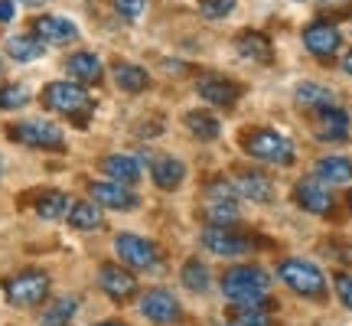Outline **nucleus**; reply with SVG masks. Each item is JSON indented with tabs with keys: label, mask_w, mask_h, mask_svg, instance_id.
Listing matches in <instances>:
<instances>
[{
	"label": "nucleus",
	"mask_w": 352,
	"mask_h": 326,
	"mask_svg": "<svg viewBox=\"0 0 352 326\" xmlns=\"http://www.w3.org/2000/svg\"><path fill=\"white\" fill-rule=\"evenodd\" d=\"M267 284L271 277L267 271L254 268V264H241L222 274V297L232 307H248V303H264L267 301Z\"/></svg>",
	"instance_id": "1"
},
{
	"label": "nucleus",
	"mask_w": 352,
	"mask_h": 326,
	"mask_svg": "<svg viewBox=\"0 0 352 326\" xmlns=\"http://www.w3.org/2000/svg\"><path fill=\"white\" fill-rule=\"evenodd\" d=\"M277 277H280L294 294H300V297H323V294H327V277H323V271H320L314 261L287 258V261L277 264Z\"/></svg>",
	"instance_id": "2"
},
{
	"label": "nucleus",
	"mask_w": 352,
	"mask_h": 326,
	"mask_svg": "<svg viewBox=\"0 0 352 326\" xmlns=\"http://www.w3.org/2000/svg\"><path fill=\"white\" fill-rule=\"evenodd\" d=\"M3 294H7V301L13 307H36L50 294V274L36 271V268H26V271L3 281Z\"/></svg>",
	"instance_id": "3"
},
{
	"label": "nucleus",
	"mask_w": 352,
	"mask_h": 326,
	"mask_svg": "<svg viewBox=\"0 0 352 326\" xmlns=\"http://www.w3.org/2000/svg\"><path fill=\"white\" fill-rule=\"evenodd\" d=\"M241 147H245V153H252L254 160L280 163V166L294 163V144L280 131H267V127L264 131H248L245 140H241Z\"/></svg>",
	"instance_id": "4"
},
{
	"label": "nucleus",
	"mask_w": 352,
	"mask_h": 326,
	"mask_svg": "<svg viewBox=\"0 0 352 326\" xmlns=\"http://www.w3.org/2000/svg\"><path fill=\"white\" fill-rule=\"evenodd\" d=\"M114 251H118V258L127 264V268H138V271H160V251L157 245L147 239H140V235H131V232H121L118 239H114Z\"/></svg>",
	"instance_id": "5"
},
{
	"label": "nucleus",
	"mask_w": 352,
	"mask_h": 326,
	"mask_svg": "<svg viewBox=\"0 0 352 326\" xmlns=\"http://www.w3.org/2000/svg\"><path fill=\"white\" fill-rule=\"evenodd\" d=\"M7 134L13 140H20L26 147H39V151H63L65 140H63V131L50 121H20V124H10Z\"/></svg>",
	"instance_id": "6"
},
{
	"label": "nucleus",
	"mask_w": 352,
	"mask_h": 326,
	"mask_svg": "<svg viewBox=\"0 0 352 326\" xmlns=\"http://www.w3.org/2000/svg\"><path fill=\"white\" fill-rule=\"evenodd\" d=\"M43 105L50 111H59V114H78V111H88L91 108V98L82 85H69V82H50L43 88Z\"/></svg>",
	"instance_id": "7"
},
{
	"label": "nucleus",
	"mask_w": 352,
	"mask_h": 326,
	"mask_svg": "<svg viewBox=\"0 0 352 326\" xmlns=\"http://www.w3.org/2000/svg\"><path fill=\"white\" fill-rule=\"evenodd\" d=\"M202 248L212 251V254H222V258H235V254L252 251V239L241 235V232H235V228L209 226L206 232H202Z\"/></svg>",
	"instance_id": "8"
},
{
	"label": "nucleus",
	"mask_w": 352,
	"mask_h": 326,
	"mask_svg": "<svg viewBox=\"0 0 352 326\" xmlns=\"http://www.w3.org/2000/svg\"><path fill=\"white\" fill-rule=\"evenodd\" d=\"M140 314L147 316L151 323L157 326H166V323H176L179 320V303L170 290L157 287V290H147L144 297H140Z\"/></svg>",
	"instance_id": "9"
},
{
	"label": "nucleus",
	"mask_w": 352,
	"mask_h": 326,
	"mask_svg": "<svg viewBox=\"0 0 352 326\" xmlns=\"http://www.w3.org/2000/svg\"><path fill=\"white\" fill-rule=\"evenodd\" d=\"M340 30L333 23H327V20H316V23H310L307 30H303V46L314 52L316 59H329V56H336L340 52Z\"/></svg>",
	"instance_id": "10"
},
{
	"label": "nucleus",
	"mask_w": 352,
	"mask_h": 326,
	"mask_svg": "<svg viewBox=\"0 0 352 326\" xmlns=\"http://www.w3.org/2000/svg\"><path fill=\"white\" fill-rule=\"evenodd\" d=\"M98 287L104 290L111 301H131V297L138 294V277L131 274L127 268H118V264H101Z\"/></svg>",
	"instance_id": "11"
},
{
	"label": "nucleus",
	"mask_w": 352,
	"mask_h": 326,
	"mask_svg": "<svg viewBox=\"0 0 352 326\" xmlns=\"http://www.w3.org/2000/svg\"><path fill=\"white\" fill-rule=\"evenodd\" d=\"M33 36L46 46H69V43H76L78 39V30H76V23H69L65 17H36L33 20Z\"/></svg>",
	"instance_id": "12"
},
{
	"label": "nucleus",
	"mask_w": 352,
	"mask_h": 326,
	"mask_svg": "<svg viewBox=\"0 0 352 326\" xmlns=\"http://www.w3.org/2000/svg\"><path fill=\"white\" fill-rule=\"evenodd\" d=\"M294 199L300 206L303 213L310 215H329L333 213V193H329L323 183H316V180H300L297 186H294Z\"/></svg>",
	"instance_id": "13"
},
{
	"label": "nucleus",
	"mask_w": 352,
	"mask_h": 326,
	"mask_svg": "<svg viewBox=\"0 0 352 326\" xmlns=\"http://www.w3.org/2000/svg\"><path fill=\"white\" fill-rule=\"evenodd\" d=\"M196 91H199L209 105H219V108H232V105L241 98V85H239V82L222 78V76H202L199 85H196Z\"/></svg>",
	"instance_id": "14"
},
{
	"label": "nucleus",
	"mask_w": 352,
	"mask_h": 326,
	"mask_svg": "<svg viewBox=\"0 0 352 326\" xmlns=\"http://www.w3.org/2000/svg\"><path fill=\"white\" fill-rule=\"evenodd\" d=\"M88 193H91V199L98 202V206H108V209H134L138 206V196L124 186V183H88Z\"/></svg>",
	"instance_id": "15"
},
{
	"label": "nucleus",
	"mask_w": 352,
	"mask_h": 326,
	"mask_svg": "<svg viewBox=\"0 0 352 326\" xmlns=\"http://www.w3.org/2000/svg\"><path fill=\"white\" fill-rule=\"evenodd\" d=\"M316 138L320 140H346L349 138V114L329 105L316 111Z\"/></svg>",
	"instance_id": "16"
},
{
	"label": "nucleus",
	"mask_w": 352,
	"mask_h": 326,
	"mask_svg": "<svg viewBox=\"0 0 352 326\" xmlns=\"http://www.w3.org/2000/svg\"><path fill=\"white\" fill-rule=\"evenodd\" d=\"M202 215H206V222L215 226V228H235V222H239L235 196H206V202H202Z\"/></svg>",
	"instance_id": "17"
},
{
	"label": "nucleus",
	"mask_w": 352,
	"mask_h": 326,
	"mask_svg": "<svg viewBox=\"0 0 352 326\" xmlns=\"http://www.w3.org/2000/svg\"><path fill=\"white\" fill-rule=\"evenodd\" d=\"M65 72L82 85H95V82H101V59L95 52H76L65 59Z\"/></svg>",
	"instance_id": "18"
},
{
	"label": "nucleus",
	"mask_w": 352,
	"mask_h": 326,
	"mask_svg": "<svg viewBox=\"0 0 352 326\" xmlns=\"http://www.w3.org/2000/svg\"><path fill=\"white\" fill-rule=\"evenodd\" d=\"M235 50H239L241 59H254V63H261V65L271 63V39L264 36V33H258V30H245V33H239Z\"/></svg>",
	"instance_id": "19"
},
{
	"label": "nucleus",
	"mask_w": 352,
	"mask_h": 326,
	"mask_svg": "<svg viewBox=\"0 0 352 326\" xmlns=\"http://www.w3.org/2000/svg\"><path fill=\"white\" fill-rule=\"evenodd\" d=\"M101 170L108 173V180L124 183V186H131V183L140 180V163L134 160V157H127V153H111V157H104V160H101Z\"/></svg>",
	"instance_id": "20"
},
{
	"label": "nucleus",
	"mask_w": 352,
	"mask_h": 326,
	"mask_svg": "<svg viewBox=\"0 0 352 326\" xmlns=\"http://www.w3.org/2000/svg\"><path fill=\"white\" fill-rule=\"evenodd\" d=\"M235 193L252 202H267L271 199V180L258 170H245V173L235 176Z\"/></svg>",
	"instance_id": "21"
},
{
	"label": "nucleus",
	"mask_w": 352,
	"mask_h": 326,
	"mask_svg": "<svg viewBox=\"0 0 352 326\" xmlns=\"http://www.w3.org/2000/svg\"><path fill=\"white\" fill-rule=\"evenodd\" d=\"M151 176L160 189H176L186 180V166L176 160V157H157V160L151 163Z\"/></svg>",
	"instance_id": "22"
},
{
	"label": "nucleus",
	"mask_w": 352,
	"mask_h": 326,
	"mask_svg": "<svg viewBox=\"0 0 352 326\" xmlns=\"http://www.w3.org/2000/svg\"><path fill=\"white\" fill-rule=\"evenodd\" d=\"M78 310V297L72 294H63V297H56L50 301V307H43V314H39V326H65Z\"/></svg>",
	"instance_id": "23"
},
{
	"label": "nucleus",
	"mask_w": 352,
	"mask_h": 326,
	"mask_svg": "<svg viewBox=\"0 0 352 326\" xmlns=\"http://www.w3.org/2000/svg\"><path fill=\"white\" fill-rule=\"evenodd\" d=\"M316 176H320V183H349L352 160L349 157H323V160H316Z\"/></svg>",
	"instance_id": "24"
},
{
	"label": "nucleus",
	"mask_w": 352,
	"mask_h": 326,
	"mask_svg": "<svg viewBox=\"0 0 352 326\" xmlns=\"http://www.w3.org/2000/svg\"><path fill=\"white\" fill-rule=\"evenodd\" d=\"M111 76L118 82V88H124V91H144V88L151 85V76L134 63H114Z\"/></svg>",
	"instance_id": "25"
},
{
	"label": "nucleus",
	"mask_w": 352,
	"mask_h": 326,
	"mask_svg": "<svg viewBox=\"0 0 352 326\" xmlns=\"http://www.w3.org/2000/svg\"><path fill=\"white\" fill-rule=\"evenodd\" d=\"M294 98H297V105H303V108L320 111V108H329V105H333V91L323 85H316V82H300L297 91H294Z\"/></svg>",
	"instance_id": "26"
},
{
	"label": "nucleus",
	"mask_w": 352,
	"mask_h": 326,
	"mask_svg": "<svg viewBox=\"0 0 352 326\" xmlns=\"http://www.w3.org/2000/svg\"><path fill=\"white\" fill-rule=\"evenodd\" d=\"M69 226L78 232H95L101 228V213L95 202H72L69 206Z\"/></svg>",
	"instance_id": "27"
},
{
	"label": "nucleus",
	"mask_w": 352,
	"mask_h": 326,
	"mask_svg": "<svg viewBox=\"0 0 352 326\" xmlns=\"http://www.w3.org/2000/svg\"><path fill=\"white\" fill-rule=\"evenodd\" d=\"M7 56L16 59V63H33L43 56V43H39L33 33H23V36H10L7 39Z\"/></svg>",
	"instance_id": "28"
},
{
	"label": "nucleus",
	"mask_w": 352,
	"mask_h": 326,
	"mask_svg": "<svg viewBox=\"0 0 352 326\" xmlns=\"http://www.w3.org/2000/svg\"><path fill=\"white\" fill-rule=\"evenodd\" d=\"M69 213V199H65V193L59 189H43L36 196V215L43 219H59V215Z\"/></svg>",
	"instance_id": "29"
},
{
	"label": "nucleus",
	"mask_w": 352,
	"mask_h": 326,
	"mask_svg": "<svg viewBox=\"0 0 352 326\" xmlns=\"http://www.w3.org/2000/svg\"><path fill=\"white\" fill-rule=\"evenodd\" d=\"M186 127H189V134L199 138V140H215L219 138V121L206 111H189L186 114Z\"/></svg>",
	"instance_id": "30"
},
{
	"label": "nucleus",
	"mask_w": 352,
	"mask_h": 326,
	"mask_svg": "<svg viewBox=\"0 0 352 326\" xmlns=\"http://www.w3.org/2000/svg\"><path fill=\"white\" fill-rule=\"evenodd\" d=\"M183 284H186L189 290H196V294H206L209 284H212L209 268H206L202 261H196V258H189V261L183 264Z\"/></svg>",
	"instance_id": "31"
},
{
	"label": "nucleus",
	"mask_w": 352,
	"mask_h": 326,
	"mask_svg": "<svg viewBox=\"0 0 352 326\" xmlns=\"http://www.w3.org/2000/svg\"><path fill=\"white\" fill-rule=\"evenodd\" d=\"M232 323L235 326H271L267 323V314H264V303L235 307V310H232Z\"/></svg>",
	"instance_id": "32"
},
{
	"label": "nucleus",
	"mask_w": 352,
	"mask_h": 326,
	"mask_svg": "<svg viewBox=\"0 0 352 326\" xmlns=\"http://www.w3.org/2000/svg\"><path fill=\"white\" fill-rule=\"evenodd\" d=\"M30 101V88L26 85H3L0 88V108L3 111H16Z\"/></svg>",
	"instance_id": "33"
},
{
	"label": "nucleus",
	"mask_w": 352,
	"mask_h": 326,
	"mask_svg": "<svg viewBox=\"0 0 352 326\" xmlns=\"http://www.w3.org/2000/svg\"><path fill=\"white\" fill-rule=\"evenodd\" d=\"M235 7V0H199V13L202 17H209V20H222L228 17Z\"/></svg>",
	"instance_id": "34"
},
{
	"label": "nucleus",
	"mask_w": 352,
	"mask_h": 326,
	"mask_svg": "<svg viewBox=\"0 0 352 326\" xmlns=\"http://www.w3.org/2000/svg\"><path fill=\"white\" fill-rule=\"evenodd\" d=\"M144 7H147V0H114V13L124 20H138Z\"/></svg>",
	"instance_id": "35"
},
{
	"label": "nucleus",
	"mask_w": 352,
	"mask_h": 326,
	"mask_svg": "<svg viewBox=\"0 0 352 326\" xmlns=\"http://www.w3.org/2000/svg\"><path fill=\"white\" fill-rule=\"evenodd\" d=\"M336 294L346 310H352V274H336Z\"/></svg>",
	"instance_id": "36"
},
{
	"label": "nucleus",
	"mask_w": 352,
	"mask_h": 326,
	"mask_svg": "<svg viewBox=\"0 0 352 326\" xmlns=\"http://www.w3.org/2000/svg\"><path fill=\"white\" fill-rule=\"evenodd\" d=\"M16 17V3L13 0H0V23H10Z\"/></svg>",
	"instance_id": "37"
},
{
	"label": "nucleus",
	"mask_w": 352,
	"mask_h": 326,
	"mask_svg": "<svg viewBox=\"0 0 352 326\" xmlns=\"http://www.w3.org/2000/svg\"><path fill=\"white\" fill-rule=\"evenodd\" d=\"M342 69H346V72H349V76H352V50L346 52V59H342Z\"/></svg>",
	"instance_id": "38"
},
{
	"label": "nucleus",
	"mask_w": 352,
	"mask_h": 326,
	"mask_svg": "<svg viewBox=\"0 0 352 326\" xmlns=\"http://www.w3.org/2000/svg\"><path fill=\"white\" fill-rule=\"evenodd\" d=\"M13 3H16V0H13ZM20 3H30V7H43L46 0H20Z\"/></svg>",
	"instance_id": "39"
},
{
	"label": "nucleus",
	"mask_w": 352,
	"mask_h": 326,
	"mask_svg": "<svg viewBox=\"0 0 352 326\" xmlns=\"http://www.w3.org/2000/svg\"><path fill=\"white\" fill-rule=\"evenodd\" d=\"M95 326H124L121 320H104V323H95Z\"/></svg>",
	"instance_id": "40"
},
{
	"label": "nucleus",
	"mask_w": 352,
	"mask_h": 326,
	"mask_svg": "<svg viewBox=\"0 0 352 326\" xmlns=\"http://www.w3.org/2000/svg\"><path fill=\"white\" fill-rule=\"evenodd\" d=\"M323 3H327V7H333V3H346V0H323Z\"/></svg>",
	"instance_id": "41"
},
{
	"label": "nucleus",
	"mask_w": 352,
	"mask_h": 326,
	"mask_svg": "<svg viewBox=\"0 0 352 326\" xmlns=\"http://www.w3.org/2000/svg\"><path fill=\"white\" fill-rule=\"evenodd\" d=\"M219 326H235V323H219Z\"/></svg>",
	"instance_id": "42"
},
{
	"label": "nucleus",
	"mask_w": 352,
	"mask_h": 326,
	"mask_svg": "<svg viewBox=\"0 0 352 326\" xmlns=\"http://www.w3.org/2000/svg\"><path fill=\"white\" fill-rule=\"evenodd\" d=\"M349 209H352V193H349Z\"/></svg>",
	"instance_id": "43"
},
{
	"label": "nucleus",
	"mask_w": 352,
	"mask_h": 326,
	"mask_svg": "<svg viewBox=\"0 0 352 326\" xmlns=\"http://www.w3.org/2000/svg\"><path fill=\"white\" fill-rule=\"evenodd\" d=\"M0 76H3V63H0Z\"/></svg>",
	"instance_id": "44"
},
{
	"label": "nucleus",
	"mask_w": 352,
	"mask_h": 326,
	"mask_svg": "<svg viewBox=\"0 0 352 326\" xmlns=\"http://www.w3.org/2000/svg\"><path fill=\"white\" fill-rule=\"evenodd\" d=\"M0 176H3V163H0Z\"/></svg>",
	"instance_id": "45"
}]
</instances>
